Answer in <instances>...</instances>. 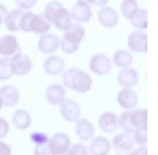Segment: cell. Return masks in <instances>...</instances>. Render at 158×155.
Segmentation results:
<instances>
[{
    "label": "cell",
    "instance_id": "35",
    "mask_svg": "<svg viewBox=\"0 0 158 155\" xmlns=\"http://www.w3.org/2000/svg\"><path fill=\"white\" fill-rule=\"evenodd\" d=\"M34 14L31 11L23 13L20 19V30L26 32H30L29 23Z\"/></svg>",
    "mask_w": 158,
    "mask_h": 155
},
{
    "label": "cell",
    "instance_id": "39",
    "mask_svg": "<svg viewBox=\"0 0 158 155\" xmlns=\"http://www.w3.org/2000/svg\"><path fill=\"white\" fill-rule=\"evenodd\" d=\"M17 6L23 9H28L33 7L36 3V0H25V1H16Z\"/></svg>",
    "mask_w": 158,
    "mask_h": 155
},
{
    "label": "cell",
    "instance_id": "41",
    "mask_svg": "<svg viewBox=\"0 0 158 155\" xmlns=\"http://www.w3.org/2000/svg\"><path fill=\"white\" fill-rule=\"evenodd\" d=\"M130 155H147V147L146 145H141L135 150L129 152Z\"/></svg>",
    "mask_w": 158,
    "mask_h": 155
},
{
    "label": "cell",
    "instance_id": "6",
    "mask_svg": "<svg viewBox=\"0 0 158 155\" xmlns=\"http://www.w3.org/2000/svg\"><path fill=\"white\" fill-rule=\"evenodd\" d=\"M60 113L64 119L69 122L77 121L80 115L78 104L72 99H65L60 104Z\"/></svg>",
    "mask_w": 158,
    "mask_h": 155
},
{
    "label": "cell",
    "instance_id": "12",
    "mask_svg": "<svg viewBox=\"0 0 158 155\" xmlns=\"http://www.w3.org/2000/svg\"><path fill=\"white\" fill-rule=\"evenodd\" d=\"M139 79L137 70L133 67L123 68L118 75V81L124 88H129L135 86Z\"/></svg>",
    "mask_w": 158,
    "mask_h": 155
},
{
    "label": "cell",
    "instance_id": "10",
    "mask_svg": "<svg viewBox=\"0 0 158 155\" xmlns=\"http://www.w3.org/2000/svg\"><path fill=\"white\" fill-rule=\"evenodd\" d=\"M98 21L106 27H113L118 22L119 15L117 11L110 6H103L98 12Z\"/></svg>",
    "mask_w": 158,
    "mask_h": 155
},
{
    "label": "cell",
    "instance_id": "17",
    "mask_svg": "<svg viewBox=\"0 0 158 155\" xmlns=\"http://www.w3.org/2000/svg\"><path fill=\"white\" fill-rule=\"evenodd\" d=\"M111 148V143L107 138L99 136L92 140L89 151L92 155H107Z\"/></svg>",
    "mask_w": 158,
    "mask_h": 155
},
{
    "label": "cell",
    "instance_id": "13",
    "mask_svg": "<svg viewBox=\"0 0 158 155\" xmlns=\"http://www.w3.org/2000/svg\"><path fill=\"white\" fill-rule=\"evenodd\" d=\"M65 61L60 56L52 55L47 58L43 63L45 72L50 75H57L61 73L65 69Z\"/></svg>",
    "mask_w": 158,
    "mask_h": 155
},
{
    "label": "cell",
    "instance_id": "15",
    "mask_svg": "<svg viewBox=\"0 0 158 155\" xmlns=\"http://www.w3.org/2000/svg\"><path fill=\"white\" fill-rule=\"evenodd\" d=\"M0 98L2 101L3 105L7 107H12L18 101L19 93L15 86L6 84L0 89Z\"/></svg>",
    "mask_w": 158,
    "mask_h": 155
},
{
    "label": "cell",
    "instance_id": "37",
    "mask_svg": "<svg viewBox=\"0 0 158 155\" xmlns=\"http://www.w3.org/2000/svg\"><path fill=\"white\" fill-rule=\"evenodd\" d=\"M34 155H50L48 144L35 145L33 150Z\"/></svg>",
    "mask_w": 158,
    "mask_h": 155
},
{
    "label": "cell",
    "instance_id": "22",
    "mask_svg": "<svg viewBox=\"0 0 158 155\" xmlns=\"http://www.w3.org/2000/svg\"><path fill=\"white\" fill-rule=\"evenodd\" d=\"M85 33V31L82 26L78 23H74L67 31H64L63 38L71 43L79 45Z\"/></svg>",
    "mask_w": 158,
    "mask_h": 155
},
{
    "label": "cell",
    "instance_id": "26",
    "mask_svg": "<svg viewBox=\"0 0 158 155\" xmlns=\"http://www.w3.org/2000/svg\"><path fill=\"white\" fill-rule=\"evenodd\" d=\"M132 26L139 29H146L148 26L147 10L143 8H138L129 18Z\"/></svg>",
    "mask_w": 158,
    "mask_h": 155
},
{
    "label": "cell",
    "instance_id": "5",
    "mask_svg": "<svg viewBox=\"0 0 158 155\" xmlns=\"http://www.w3.org/2000/svg\"><path fill=\"white\" fill-rule=\"evenodd\" d=\"M127 45L134 52H147V35L136 30L131 32L127 38Z\"/></svg>",
    "mask_w": 158,
    "mask_h": 155
},
{
    "label": "cell",
    "instance_id": "9",
    "mask_svg": "<svg viewBox=\"0 0 158 155\" xmlns=\"http://www.w3.org/2000/svg\"><path fill=\"white\" fill-rule=\"evenodd\" d=\"M60 46V40L58 36L52 33L43 34L38 43V47L40 51L43 53H51L56 51Z\"/></svg>",
    "mask_w": 158,
    "mask_h": 155
},
{
    "label": "cell",
    "instance_id": "42",
    "mask_svg": "<svg viewBox=\"0 0 158 155\" xmlns=\"http://www.w3.org/2000/svg\"><path fill=\"white\" fill-rule=\"evenodd\" d=\"M7 13V9L3 4H0V24L4 21L5 17Z\"/></svg>",
    "mask_w": 158,
    "mask_h": 155
},
{
    "label": "cell",
    "instance_id": "33",
    "mask_svg": "<svg viewBox=\"0 0 158 155\" xmlns=\"http://www.w3.org/2000/svg\"><path fill=\"white\" fill-rule=\"evenodd\" d=\"M30 138L32 142L35 144V145L48 144L49 140V138L47 134L40 132H32L31 134Z\"/></svg>",
    "mask_w": 158,
    "mask_h": 155
},
{
    "label": "cell",
    "instance_id": "14",
    "mask_svg": "<svg viewBox=\"0 0 158 155\" xmlns=\"http://www.w3.org/2000/svg\"><path fill=\"white\" fill-rule=\"evenodd\" d=\"M45 95L49 103L56 105L60 104L65 99L66 92L61 85L55 83L48 86L45 92Z\"/></svg>",
    "mask_w": 158,
    "mask_h": 155
},
{
    "label": "cell",
    "instance_id": "45",
    "mask_svg": "<svg viewBox=\"0 0 158 155\" xmlns=\"http://www.w3.org/2000/svg\"><path fill=\"white\" fill-rule=\"evenodd\" d=\"M118 155V154H117V155Z\"/></svg>",
    "mask_w": 158,
    "mask_h": 155
},
{
    "label": "cell",
    "instance_id": "28",
    "mask_svg": "<svg viewBox=\"0 0 158 155\" xmlns=\"http://www.w3.org/2000/svg\"><path fill=\"white\" fill-rule=\"evenodd\" d=\"M130 110L123 112L118 118V124L123 130L124 132L127 133H133L135 128L133 126L130 120Z\"/></svg>",
    "mask_w": 158,
    "mask_h": 155
},
{
    "label": "cell",
    "instance_id": "8",
    "mask_svg": "<svg viewBox=\"0 0 158 155\" xmlns=\"http://www.w3.org/2000/svg\"><path fill=\"white\" fill-rule=\"evenodd\" d=\"M135 142L133 137L126 132L117 133L114 136L111 141V145L113 149L121 153L129 152L134 147Z\"/></svg>",
    "mask_w": 158,
    "mask_h": 155
},
{
    "label": "cell",
    "instance_id": "4",
    "mask_svg": "<svg viewBox=\"0 0 158 155\" xmlns=\"http://www.w3.org/2000/svg\"><path fill=\"white\" fill-rule=\"evenodd\" d=\"M90 70L96 75H103L109 73L111 68V63L109 57L98 53L94 55L89 62Z\"/></svg>",
    "mask_w": 158,
    "mask_h": 155
},
{
    "label": "cell",
    "instance_id": "31",
    "mask_svg": "<svg viewBox=\"0 0 158 155\" xmlns=\"http://www.w3.org/2000/svg\"><path fill=\"white\" fill-rule=\"evenodd\" d=\"M63 4L56 1H52L48 2L47 5L44 8V11L43 14L46 17L48 20L52 23V18L55 12L61 7H63Z\"/></svg>",
    "mask_w": 158,
    "mask_h": 155
},
{
    "label": "cell",
    "instance_id": "36",
    "mask_svg": "<svg viewBox=\"0 0 158 155\" xmlns=\"http://www.w3.org/2000/svg\"><path fill=\"white\" fill-rule=\"evenodd\" d=\"M60 46L61 50L67 54H70L75 52L79 48V44L71 43L63 38L60 41Z\"/></svg>",
    "mask_w": 158,
    "mask_h": 155
},
{
    "label": "cell",
    "instance_id": "44",
    "mask_svg": "<svg viewBox=\"0 0 158 155\" xmlns=\"http://www.w3.org/2000/svg\"><path fill=\"white\" fill-rule=\"evenodd\" d=\"M3 105V103H2V101L1 99V98H0V110L2 108V106Z\"/></svg>",
    "mask_w": 158,
    "mask_h": 155
},
{
    "label": "cell",
    "instance_id": "25",
    "mask_svg": "<svg viewBox=\"0 0 158 155\" xmlns=\"http://www.w3.org/2000/svg\"><path fill=\"white\" fill-rule=\"evenodd\" d=\"M23 13L21 10L16 9L7 14L4 22L8 30L12 31L20 30V19Z\"/></svg>",
    "mask_w": 158,
    "mask_h": 155
},
{
    "label": "cell",
    "instance_id": "21",
    "mask_svg": "<svg viewBox=\"0 0 158 155\" xmlns=\"http://www.w3.org/2000/svg\"><path fill=\"white\" fill-rule=\"evenodd\" d=\"M10 65L13 74L16 75H24L29 73L32 68V61L26 55H21L18 58L10 61Z\"/></svg>",
    "mask_w": 158,
    "mask_h": 155
},
{
    "label": "cell",
    "instance_id": "19",
    "mask_svg": "<svg viewBox=\"0 0 158 155\" xmlns=\"http://www.w3.org/2000/svg\"><path fill=\"white\" fill-rule=\"evenodd\" d=\"M51 23L43 14H34L29 23V31L38 34H44L50 29Z\"/></svg>",
    "mask_w": 158,
    "mask_h": 155
},
{
    "label": "cell",
    "instance_id": "30",
    "mask_svg": "<svg viewBox=\"0 0 158 155\" xmlns=\"http://www.w3.org/2000/svg\"><path fill=\"white\" fill-rule=\"evenodd\" d=\"M13 75L10 61L6 58H0V80L8 79Z\"/></svg>",
    "mask_w": 158,
    "mask_h": 155
},
{
    "label": "cell",
    "instance_id": "40",
    "mask_svg": "<svg viewBox=\"0 0 158 155\" xmlns=\"http://www.w3.org/2000/svg\"><path fill=\"white\" fill-rule=\"evenodd\" d=\"M12 149L5 142L0 141V155H11Z\"/></svg>",
    "mask_w": 158,
    "mask_h": 155
},
{
    "label": "cell",
    "instance_id": "32",
    "mask_svg": "<svg viewBox=\"0 0 158 155\" xmlns=\"http://www.w3.org/2000/svg\"><path fill=\"white\" fill-rule=\"evenodd\" d=\"M133 140L134 142L141 145H145L147 143V129L136 128L133 132Z\"/></svg>",
    "mask_w": 158,
    "mask_h": 155
},
{
    "label": "cell",
    "instance_id": "24",
    "mask_svg": "<svg viewBox=\"0 0 158 155\" xmlns=\"http://www.w3.org/2000/svg\"><path fill=\"white\" fill-rule=\"evenodd\" d=\"M130 120L135 129H147V110L139 108L131 111Z\"/></svg>",
    "mask_w": 158,
    "mask_h": 155
},
{
    "label": "cell",
    "instance_id": "7",
    "mask_svg": "<svg viewBox=\"0 0 158 155\" xmlns=\"http://www.w3.org/2000/svg\"><path fill=\"white\" fill-rule=\"evenodd\" d=\"M70 15L72 19L84 23L90 20L92 16V11L90 4L87 1H78L71 9Z\"/></svg>",
    "mask_w": 158,
    "mask_h": 155
},
{
    "label": "cell",
    "instance_id": "1",
    "mask_svg": "<svg viewBox=\"0 0 158 155\" xmlns=\"http://www.w3.org/2000/svg\"><path fill=\"white\" fill-rule=\"evenodd\" d=\"M62 78L64 84L67 87L77 92H86L92 87V79L89 74L77 68L67 70Z\"/></svg>",
    "mask_w": 158,
    "mask_h": 155
},
{
    "label": "cell",
    "instance_id": "11",
    "mask_svg": "<svg viewBox=\"0 0 158 155\" xmlns=\"http://www.w3.org/2000/svg\"><path fill=\"white\" fill-rule=\"evenodd\" d=\"M52 23L60 30L67 31L73 24L72 18L68 9L64 6L60 8L53 16Z\"/></svg>",
    "mask_w": 158,
    "mask_h": 155
},
{
    "label": "cell",
    "instance_id": "38",
    "mask_svg": "<svg viewBox=\"0 0 158 155\" xmlns=\"http://www.w3.org/2000/svg\"><path fill=\"white\" fill-rule=\"evenodd\" d=\"M9 130V125L7 121L2 117H0V139L5 138Z\"/></svg>",
    "mask_w": 158,
    "mask_h": 155
},
{
    "label": "cell",
    "instance_id": "27",
    "mask_svg": "<svg viewBox=\"0 0 158 155\" xmlns=\"http://www.w3.org/2000/svg\"><path fill=\"white\" fill-rule=\"evenodd\" d=\"M114 64L119 67H127L133 61L132 54L125 49H120L116 51L113 56Z\"/></svg>",
    "mask_w": 158,
    "mask_h": 155
},
{
    "label": "cell",
    "instance_id": "23",
    "mask_svg": "<svg viewBox=\"0 0 158 155\" xmlns=\"http://www.w3.org/2000/svg\"><path fill=\"white\" fill-rule=\"evenodd\" d=\"M12 123L18 129H27L29 127L32 123L31 116L30 113L26 110H16L12 116Z\"/></svg>",
    "mask_w": 158,
    "mask_h": 155
},
{
    "label": "cell",
    "instance_id": "43",
    "mask_svg": "<svg viewBox=\"0 0 158 155\" xmlns=\"http://www.w3.org/2000/svg\"><path fill=\"white\" fill-rule=\"evenodd\" d=\"M89 4H94L95 6H103L106 5L108 1L104 0H95V1H87Z\"/></svg>",
    "mask_w": 158,
    "mask_h": 155
},
{
    "label": "cell",
    "instance_id": "18",
    "mask_svg": "<svg viewBox=\"0 0 158 155\" xmlns=\"http://www.w3.org/2000/svg\"><path fill=\"white\" fill-rule=\"evenodd\" d=\"M75 131L80 140L83 141H88L93 138L95 129L91 122L87 119L82 118L77 121Z\"/></svg>",
    "mask_w": 158,
    "mask_h": 155
},
{
    "label": "cell",
    "instance_id": "34",
    "mask_svg": "<svg viewBox=\"0 0 158 155\" xmlns=\"http://www.w3.org/2000/svg\"><path fill=\"white\" fill-rule=\"evenodd\" d=\"M89 150L87 147L82 143H75L71 145L69 155H88Z\"/></svg>",
    "mask_w": 158,
    "mask_h": 155
},
{
    "label": "cell",
    "instance_id": "20",
    "mask_svg": "<svg viewBox=\"0 0 158 155\" xmlns=\"http://www.w3.org/2000/svg\"><path fill=\"white\" fill-rule=\"evenodd\" d=\"M98 125L99 128L104 132H113L118 125L116 115L111 111H106L102 113L99 118Z\"/></svg>",
    "mask_w": 158,
    "mask_h": 155
},
{
    "label": "cell",
    "instance_id": "29",
    "mask_svg": "<svg viewBox=\"0 0 158 155\" xmlns=\"http://www.w3.org/2000/svg\"><path fill=\"white\" fill-rule=\"evenodd\" d=\"M138 8V2L134 0L123 1L121 4L122 14L128 19L130 18Z\"/></svg>",
    "mask_w": 158,
    "mask_h": 155
},
{
    "label": "cell",
    "instance_id": "16",
    "mask_svg": "<svg viewBox=\"0 0 158 155\" xmlns=\"http://www.w3.org/2000/svg\"><path fill=\"white\" fill-rule=\"evenodd\" d=\"M138 95L136 92L129 88H124L117 95L118 104L124 109L130 110L135 107L138 103Z\"/></svg>",
    "mask_w": 158,
    "mask_h": 155
},
{
    "label": "cell",
    "instance_id": "3",
    "mask_svg": "<svg viewBox=\"0 0 158 155\" xmlns=\"http://www.w3.org/2000/svg\"><path fill=\"white\" fill-rule=\"evenodd\" d=\"M71 146L69 136L62 132L54 134L48 142L50 155H69V150Z\"/></svg>",
    "mask_w": 158,
    "mask_h": 155
},
{
    "label": "cell",
    "instance_id": "2",
    "mask_svg": "<svg viewBox=\"0 0 158 155\" xmlns=\"http://www.w3.org/2000/svg\"><path fill=\"white\" fill-rule=\"evenodd\" d=\"M0 55L10 61L21 57V49L15 36L8 34L0 38Z\"/></svg>",
    "mask_w": 158,
    "mask_h": 155
}]
</instances>
